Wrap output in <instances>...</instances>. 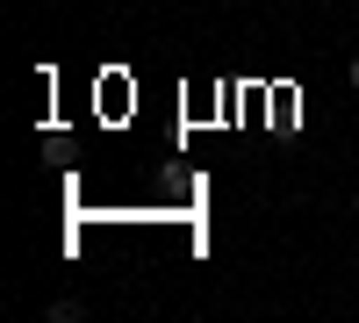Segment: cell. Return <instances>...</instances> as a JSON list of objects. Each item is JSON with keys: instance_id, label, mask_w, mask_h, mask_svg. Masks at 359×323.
<instances>
[{"instance_id": "6da1fadb", "label": "cell", "mask_w": 359, "mask_h": 323, "mask_svg": "<svg viewBox=\"0 0 359 323\" xmlns=\"http://www.w3.org/2000/svg\"><path fill=\"white\" fill-rule=\"evenodd\" d=\"M79 316H86V302H79V295H65V302H50V323H79Z\"/></svg>"}, {"instance_id": "7a4b0ae2", "label": "cell", "mask_w": 359, "mask_h": 323, "mask_svg": "<svg viewBox=\"0 0 359 323\" xmlns=\"http://www.w3.org/2000/svg\"><path fill=\"white\" fill-rule=\"evenodd\" d=\"M352 94H359V57H352Z\"/></svg>"}, {"instance_id": "3957f363", "label": "cell", "mask_w": 359, "mask_h": 323, "mask_svg": "<svg viewBox=\"0 0 359 323\" xmlns=\"http://www.w3.org/2000/svg\"><path fill=\"white\" fill-rule=\"evenodd\" d=\"M352 216H359V194H352Z\"/></svg>"}]
</instances>
